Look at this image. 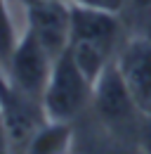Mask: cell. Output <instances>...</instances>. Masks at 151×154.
<instances>
[{"label": "cell", "instance_id": "6da1fadb", "mask_svg": "<svg viewBox=\"0 0 151 154\" xmlns=\"http://www.w3.org/2000/svg\"><path fill=\"white\" fill-rule=\"evenodd\" d=\"M92 100V81L73 62L69 48L52 62V71L43 93V112L47 121H71Z\"/></svg>", "mask_w": 151, "mask_h": 154}, {"label": "cell", "instance_id": "7a4b0ae2", "mask_svg": "<svg viewBox=\"0 0 151 154\" xmlns=\"http://www.w3.org/2000/svg\"><path fill=\"white\" fill-rule=\"evenodd\" d=\"M52 62H55V57L26 29L24 36L19 38L14 52H12L7 69H5L10 88L21 93V95L33 97V100H43L47 78H50V71H52Z\"/></svg>", "mask_w": 151, "mask_h": 154}, {"label": "cell", "instance_id": "3957f363", "mask_svg": "<svg viewBox=\"0 0 151 154\" xmlns=\"http://www.w3.org/2000/svg\"><path fill=\"white\" fill-rule=\"evenodd\" d=\"M26 7V29L40 45L59 57L71 43V0H21Z\"/></svg>", "mask_w": 151, "mask_h": 154}, {"label": "cell", "instance_id": "277c9868", "mask_svg": "<svg viewBox=\"0 0 151 154\" xmlns=\"http://www.w3.org/2000/svg\"><path fill=\"white\" fill-rule=\"evenodd\" d=\"M92 102L102 121H106L113 128H128L137 116H142L125 78L116 64V57L106 64V69L92 83Z\"/></svg>", "mask_w": 151, "mask_h": 154}, {"label": "cell", "instance_id": "5b68a950", "mask_svg": "<svg viewBox=\"0 0 151 154\" xmlns=\"http://www.w3.org/2000/svg\"><path fill=\"white\" fill-rule=\"evenodd\" d=\"M116 64L142 114L151 112V38L132 36L116 52Z\"/></svg>", "mask_w": 151, "mask_h": 154}, {"label": "cell", "instance_id": "8992f818", "mask_svg": "<svg viewBox=\"0 0 151 154\" xmlns=\"http://www.w3.org/2000/svg\"><path fill=\"white\" fill-rule=\"evenodd\" d=\"M0 109H2L5 128H7L10 149L26 152L31 137L47 121V116L43 112V102L33 100V97H28V95H21L17 90H10L5 95V100L0 102Z\"/></svg>", "mask_w": 151, "mask_h": 154}, {"label": "cell", "instance_id": "52a82bcc", "mask_svg": "<svg viewBox=\"0 0 151 154\" xmlns=\"http://www.w3.org/2000/svg\"><path fill=\"white\" fill-rule=\"evenodd\" d=\"M118 33H120L118 14L71 2V40L92 43L97 48L116 52Z\"/></svg>", "mask_w": 151, "mask_h": 154}, {"label": "cell", "instance_id": "ba28073f", "mask_svg": "<svg viewBox=\"0 0 151 154\" xmlns=\"http://www.w3.org/2000/svg\"><path fill=\"white\" fill-rule=\"evenodd\" d=\"M71 147L69 121H45L31 137L24 154H66Z\"/></svg>", "mask_w": 151, "mask_h": 154}, {"label": "cell", "instance_id": "9c48e42d", "mask_svg": "<svg viewBox=\"0 0 151 154\" xmlns=\"http://www.w3.org/2000/svg\"><path fill=\"white\" fill-rule=\"evenodd\" d=\"M17 43L19 38L14 33V24H12L10 10H7V0H0V66L2 69H7Z\"/></svg>", "mask_w": 151, "mask_h": 154}, {"label": "cell", "instance_id": "30bf717a", "mask_svg": "<svg viewBox=\"0 0 151 154\" xmlns=\"http://www.w3.org/2000/svg\"><path fill=\"white\" fill-rule=\"evenodd\" d=\"M78 5H85V7H94V10H104V12H113V14H120L123 7L130 2V0H71Z\"/></svg>", "mask_w": 151, "mask_h": 154}, {"label": "cell", "instance_id": "8fae6325", "mask_svg": "<svg viewBox=\"0 0 151 154\" xmlns=\"http://www.w3.org/2000/svg\"><path fill=\"white\" fill-rule=\"evenodd\" d=\"M139 145L144 154H151V112L142 114V126H139Z\"/></svg>", "mask_w": 151, "mask_h": 154}, {"label": "cell", "instance_id": "7c38bea8", "mask_svg": "<svg viewBox=\"0 0 151 154\" xmlns=\"http://www.w3.org/2000/svg\"><path fill=\"white\" fill-rule=\"evenodd\" d=\"M10 140H7V128H5V119H2V109H0V154H10Z\"/></svg>", "mask_w": 151, "mask_h": 154}, {"label": "cell", "instance_id": "4fadbf2b", "mask_svg": "<svg viewBox=\"0 0 151 154\" xmlns=\"http://www.w3.org/2000/svg\"><path fill=\"white\" fill-rule=\"evenodd\" d=\"M12 88H10V81H7V74H5V69L0 66V102L5 100V95L10 93Z\"/></svg>", "mask_w": 151, "mask_h": 154}, {"label": "cell", "instance_id": "5bb4252c", "mask_svg": "<svg viewBox=\"0 0 151 154\" xmlns=\"http://www.w3.org/2000/svg\"><path fill=\"white\" fill-rule=\"evenodd\" d=\"M135 7H142V10H149L151 7V0H130Z\"/></svg>", "mask_w": 151, "mask_h": 154}]
</instances>
